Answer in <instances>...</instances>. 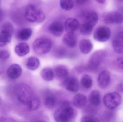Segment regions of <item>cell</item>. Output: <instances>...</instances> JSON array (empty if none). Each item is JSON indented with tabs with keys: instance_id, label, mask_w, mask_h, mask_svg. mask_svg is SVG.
I'll use <instances>...</instances> for the list:
<instances>
[{
	"instance_id": "1",
	"label": "cell",
	"mask_w": 123,
	"mask_h": 122,
	"mask_svg": "<svg viewBox=\"0 0 123 122\" xmlns=\"http://www.w3.org/2000/svg\"><path fill=\"white\" fill-rule=\"evenodd\" d=\"M77 112L68 101L62 102L60 107L57 109L54 114V118L56 122H71L76 117Z\"/></svg>"
},
{
	"instance_id": "2",
	"label": "cell",
	"mask_w": 123,
	"mask_h": 122,
	"mask_svg": "<svg viewBox=\"0 0 123 122\" xmlns=\"http://www.w3.org/2000/svg\"><path fill=\"white\" fill-rule=\"evenodd\" d=\"M24 16L28 21L40 23L45 19V15L42 10L33 5L27 6L25 11Z\"/></svg>"
},
{
	"instance_id": "3",
	"label": "cell",
	"mask_w": 123,
	"mask_h": 122,
	"mask_svg": "<svg viewBox=\"0 0 123 122\" xmlns=\"http://www.w3.org/2000/svg\"><path fill=\"white\" fill-rule=\"evenodd\" d=\"M14 92L19 101L24 104L28 105L32 97V91L29 86L24 83L15 85Z\"/></svg>"
},
{
	"instance_id": "4",
	"label": "cell",
	"mask_w": 123,
	"mask_h": 122,
	"mask_svg": "<svg viewBox=\"0 0 123 122\" xmlns=\"http://www.w3.org/2000/svg\"><path fill=\"white\" fill-rule=\"evenodd\" d=\"M52 45V42L49 39L39 38L33 42L32 48L35 53L38 55H43L50 51Z\"/></svg>"
},
{
	"instance_id": "5",
	"label": "cell",
	"mask_w": 123,
	"mask_h": 122,
	"mask_svg": "<svg viewBox=\"0 0 123 122\" xmlns=\"http://www.w3.org/2000/svg\"><path fill=\"white\" fill-rule=\"evenodd\" d=\"M14 29L13 26L10 22L2 24L0 28V47L5 46L11 42Z\"/></svg>"
},
{
	"instance_id": "6",
	"label": "cell",
	"mask_w": 123,
	"mask_h": 122,
	"mask_svg": "<svg viewBox=\"0 0 123 122\" xmlns=\"http://www.w3.org/2000/svg\"><path fill=\"white\" fill-rule=\"evenodd\" d=\"M122 101L120 95L116 92L108 93L104 96L103 102L106 107L112 109L120 106Z\"/></svg>"
},
{
	"instance_id": "7",
	"label": "cell",
	"mask_w": 123,
	"mask_h": 122,
	"mask_svg": "<svg viewBox=\"0 0 123 122\" xmlns=\"http://www.w3.org/2000/svg\"><path fill=\"white\" fill-rule=\"evenodd\" d=\"M105 56L104 51L95 52L92 54L88 63V68L91 71H95L98 69Z\"/></svg>"
},
{
	"instance_id": "8",
	"label": "cell",
	"mask_w": 123,
	"mask_h": 122,
	"mask_svg": "<svg viewBox=\"0 0 123 122\" xmlns=\"http://www.w3.org/2000/svg\"><path fill=\"white\" fill-rule=\"evenodd\" d=\"M111 35L110 28L105 26L98 27L93 34L94 39L100 42H105L108 41Z\"/></svg>"
},
{
	"instance_id": "9",
	"label": "cell",
	"mask_w": 123,
	"mask_h": 122,
	"mask_svg": "<svg viewBox=\"0 0 123 122\" xmlns=\"http://www.w3.org/2000/svg\"><path fill=\"white\" fill-rule=\"evenodd\" d=\"M104 22L109 24H119L123 22V12L115 11L105 14L103 16Z\"/></svg>"
},
{
	"instance_id": "10",
	"label": "cell",
	"mask_w": 123,
	"mask_h": 122,
	"mask_svg": "<svg viewBox=\"0 0 123 122\" xmlns=\"http://www.w3.org/2000/svg\"><path fill=\"white\" fill-rule=\"evenodd\" d=\"M64 30L63 24L57 21L52 22L48 27V30L50 33L57 37L61 36L63 33Z\"/></svg>"
},
{
	"instance_id": "11",
	"label": "cell",
	"mask_w": 123,
	"mask_h": 122,
	"mask_svg": "<svg viewBox=\"0 0 123 122\" xmlns=\"http://www.w3.org/2000/svg\"><path fill=\"white\" fill-rule=\"evenodd\" d=\"M113 47L118 54L123 53V31L118 33L113 39Z\"/></svg>"
},
{
	"instance_id": "12",
	"label": "cell",
	"mask_w": 123,
	"mask_h": 122,
	"mask_svg": "<svg viewBox=\"0 0 123 122\" xmlns=\"http://www.w3.org/2000/svg\"><path fill=\"white\" fill-rule=\"evenodd\" d=\"M64 85L66 89L71 92H77L79 89V82L75 77H70L66 79Z\"/></svg>"
},
{
	"instance_id": "13",
	"label": "cell",
	"mask_w": 123,
	"mask_h": 122,
	"mask_svg": "<svg viewBox=\"0 0 123 122\" xmlns=\"http://www.w3.org/2000/svg\"><path fill=\"white\" fill-rule=\"evenodd\" d=\"M62 41L67 46L74 48L76 46L77 38L74 33L66 32L63 37Z\"/></svg>"
},
{
	"instance_id": "14",
	"label": "cell",
	"mask_w": 123,
	"mask_h": 122,
	"mask_svg": "<svg viewBox=\"0 0 123 122\" xmlns=\"http://www.w3.org/2000/svg\"><path fill=\"white\" fill-rule=\"evenodd\" d=\"M80 27L79 22L76 19L69 18L65 21L64 27L66 32L74 33Z\"/></svg>"
},
{
	"instance_id": "15",
	"label": "cell",
	"mask_w": 123,
	"mask_h": 122,
	"mask_svg": "<svg viewBox=\"0 0 123 122\" xmlns=\"http://www.w3.org/2000/svg\"><path fill=\"white\" fill-rule=\"evenodd\" d=\"M22 73L21 67L17 64H13L9 67L7 70L8 76L11 79H17L21 76Z\"/></svg>"
},
{
	"instance_id": "16",
	"label": "cell",
	"mask_w": 123,
	"mask_h": 122,
	"mask_svg": "<svg viewBox=\"0 0 123 122\" xmlns=\"http://www.w3.org/2000/svg\"><path fill=\"white\" fill-rule=\"evenodd\" d=\"M110 75L107 71H102L99 74L98 78V83L100 87L105 89L110 84Z\"/></svg>"
},
{
	"instance_id": "17",
	"label": "cell",
	"mask_w": 123,
	"mask_h": 122,
	"mask_svg": "<svg viewBox=\"0 0 123 122\" xmlns=\"http://www.w3.org/2000/svg\"><path fill=\"white\" fill-rule=\"evenodd\" d=\"M87 102L86 97L85 95L78 94L76 95L73 98L72 103L74 106L78 108L82 109L85 106Z\"/></svg>"
},
{
	"instance_id": "18",
	"label": "cell",
	"mask_w": 123,
	"mask_h": 122,
	"mask_svg": "<svg viewBox=\"0 0 123 122\" xmlns=\"http://www.w3.org/2000/svg\"><path fill=\"white\" fill-rule=\"evenodd\" d=\"M79 47L82 53L86 54H89L92 51L93 49V46L90 40L83 39L80 42Z\"/></svg>"
},
{
	"instance_id": "19",
	"label": "cell",
	"mask_w": 123,
	"mask_h": 122,
	"mask_svg": "<svg viewBox=\"0 0 123 122\" xmlns=\"http://www.w3.org/2000/svg\"><path fill=\"white\" fill-rule=\"evenodd\" d=\"M30 48L26 43L22 42L16 45L14 49L15 53L19 57L26 56L29 52Z\"/></svg>"
},
{
	"instance_id": "20",
	"label": "cell",
	"mask_w": 123,
	"mask_h": 122,
	"mask_svg": "<svg viewBox=\"0 0 123 122\" xmlns=\"http://www.w3.org/2000/svg\"><path fill=\"white\" fill-rule=\"evenodd\" d=\"M54 71L57 77L61 79H66L68 75V70L64 65H58L56 66L55 68Z\"/></svg>"
},
{
	"instance_id": "21",
	"label": "cell",
	"mask_w": 123,
	"mask_h": 122,
	"mask_svg": "<svg viewBox=\"0 0 123 122\" xmlns=\"http://www.w3.org/2000/svg\"><path fill=\"white\" fill-rule=\"evenodd\" d=\"M98 21V16L97 14L94 11H92L86 15L84 23L94 27L97 23Z\"/></svg>"
},
{
	"instance_id": "22",
	"label": "cell",
	"mask_w": 123,
	"mask_h": 122,
	"mask_svg": "<svg viewBox=\"0 0 123 122\" xmlns=\"http://www.w3.org/2000/svg\"><path fill=\"white\" fill-rule=\"evenodd\" d=\"M40 65L39 59L35 57L32 56L28 58L26 63L27 68L31 71L37 69Z\"/></svg>"
},
{
	"instance_id": "23",
	"label": "cell",
	"mask_w": 123,
	"mask_h": 122,
	"mask_svg": "<svg viewBox=\"0 0 123 122\" xmlns=\"http://www.w3.org/2000/svg\"><path fill=\"white\" fill-rule=\"evenodd\" d=\"M32 33V31L31 28H24L18 32L17 34V37L21 41H27L30 38Z\"/></svg>"
},
{
	"instance_id": "24",
	"label": "cell",
	"mask_w": 123,
	"mask_h": 122,
	"mask_svg": "<svg viewBox=\"0 0 123 122\" xmlns=\"http://www.w3.org/2000/svg\"><path fill=\"white\" fill-rule=\"evenodd\" d=\"M89 99L91 104L95 106H99L100 104V95L97 90H94L90 93Z\"/></svg>"
},
{
	"instance_id": "25",
	"label": "cell",
	"mask_w": 123,
	"mask_h": 122,
	"mask_svg": "<svg viewBox=\"0 0 123 122\" xmlns=\"http://www.w3.org/2000/svg\"><path fill=\"white\" fill-rule=\"evenodd\" d=\"M41 77L44 80L47 81H50L54 79V72L52 69L49 67L44 68L40 72Z\"/></svg>"
},
{
	"instance_id": "26",
	"label": "cell",
	"mask_w": 123,
	"mask_h": 122,
	"mask_svg": "<svg viewBox=\"0 0 123 122\" xmlns=\"http://www.w3.org/2000/svg\"><path fill=\"white\" fill-rule=\"evenodd\" d=\"M81 84L82 87L86 89L91 88L92 85V77L89 74H85L81 79Z\"/></svg>"
},
{
	"instance_id": "27",
	"label": "cell",
	"mask_w": 123,
	"mask_h": 122,
	"mask_svg": "<svg viewBox=\"0 0 123 122\" xmlns=\"http://www.w3.org/2000/svg\"><path fill=\"white\" fill-rule=\"evenodd\" d=\"M30 110L35 111L38 109L41 106V101L38 97H33L27 105Z\"/></svg>"
},
{
	"instance_id": "28",
	"label": "cell",
	"mask_w": 123,
	"mask_h": 122,
	"mask_svg": "<svg viewBox=\"0 0 123 122\" xmlns=\"http://www.w3.org/2000/svg\"><path fill=\"white\" fill-rule=\"evenodd\" d=\"M56 101L55 98L52 96H48L44 100V105L49 109H53L55 106Z\"/></svg>"
},
{
	"instance_id": "29",
	"label": "cell",
	"mask_w": 123,
	"mask_h": 122,
	"mask_svg": "<svg viewBox=\"0 0 123 122\" xmlns=\"http://www.w3.org/2000/svg\"><path fill=\"white\" fill-rule=\"evenodd\" d=\"M94 28L84 22L80 26V33L84 36H88L91 34Z\"/></svg>"
},
{
	"instance_id": "30",
	"label": "cell",
	"mask_w": 123,
	"mask_h": 122,
	"mask_svg": "<svg viewBox=\"0 0 123 122\" xmlns=\"http://www.w3.org/2000/svg\"><path fill=\"white\" fill-rule=\"evenodd\" d=\"M74 3L73 0H60V5L64 10L68 11L74 7Z\"/></svg>"
},
{
	"instance_id": "31",
	"label": "cell",
	"mask_w": 123,
	"mask_h": 122,
	"mask_svg": "<svg viewBox=\"0 0 123 122\" xmlns=\"http://www.w3.org/2000/svg\"><path fill=\"white\" fill-rule=\"evenodd\" d=\"M82 122H99V120L96 117L90 116H85L83 117L81 119Z\"/></svg>"
},
{
	"instance_id": "32",
	"label": "cell",
	"mask_w": 123,
	"mask_h": 122,
	"mask_svg": "<svg viewBox=\"0 0 123 122\" xmlns=\"http://www.w3.org/2000/svg\"><path fill=\"white\" fill-rule=\"evenodd\" d=\"M10 53L7 50H3L0 51V60L5 61L10 57Z\"/></svg>"
},
{
	"instance_id": "33",
	"label": "cell",
	"mask_w": 123,
	"mask_h": 122,
	"mask_svg": "<svg viewBox=\"0 0 123 122\" xmlns=\"http://www.w3.org/2000/svg\"><path fill=\"white\" fill-rule=\"evenodd\" d=\"M116 64L119 68L123 70V58L117 59L116 61Z\"/></svg>"
},
{
	"instance_id": "34",
	"label": "cell",
	"mask_w": 123,
	"mask_h": 122,
	"mask_svg": "<svg viewBox=\"0 0 123 122\" xmlns=\"http://www.w3.org/2000/svg\"><path fill=\"white\" fill-rule=\"evenodd\" d=\"M16 122L13 119L9 117H1L0 118V122Z\"/></svg>"
},
{
	"instance_id": "35",
	"label": "cell",
	"mask_w": 123,
	"mask_h": 122,
	"mask_svg": "<svg viewBox=\"0 0 123 122\" xmlns=\"http://www.w3.org/2000/svg\"><path fill=\"white\" fill-rule=\"evenodd\" d=\"M89 0H74L75 3L79 5H82L87 3Z\"/></svg>"
},
{
	"instance_id": "36",
	"label": "cell",
	"mask_w": 123,
	"mask_h": 122,
	"mask_svg": "<svg viewBox=\"0 0 123 122\" xmlns=\"http://www.w3.org/2000/svg\"><path fill=\"white\" fill-rule=\"evenodd\" d=\"M117 90L119 91L123 92V85L122 84L118 85V86Z\"/></svg>"
},
{
	"instance_id": "37",
	"label": "cell",
	"mask_w": 123,
	"mask_h": 122,
	"mask_svg": "<svg viewBox=\"0 0 123 122\" xmlns=\"http://www.w3.org/2000/svg\"><path fill=\"white\" fill-rule=\"evenodd\" d=\"M96 0L98 3L102 4L105 3L107 0Z\"/></svg>"
},
{
	"instance_id": "38",
	"label": "cell",
	"mask_w": 123,
	"mask_h": 122,
	"mask_svg": "<svg viewBox=\"0 0 123 122\" xmlns=\"http://www.w3.org/2000/svg\"><path fill=\"white\" fill-rule=\"evenodd\" d=\"M2 12L1 11V10L0 9V21L1 19V18H2Z\"/></svg>"
},
{
	"instance_id": "39",
	"label": "cell",
	"mask_w": 123,
	"mask_h": 122,
	"mask_svg": "<svg viewBox=\"0 0 123 122\" xmlns=\"http://www.w3.org/2000/svg\"><path fill=\"white\" fill-rule=\"evenodd\" d=\"M118 0L119 1H123V0Z\"/></svg>"
},
{
	"instance_id": "40",
	"label": "cell",
	"mask_w": 123,
	"mask_h": 122,
	"mask_svg": "<svg viewBox=\"0 0 123 122\" xmlns=\"http://www.w3.org/2000/svg\"><path fill=\"white\" fill-rule=\"evenodd\" d=\"M1 0H0V2Z\"/></svg>"
}]
</instances>
